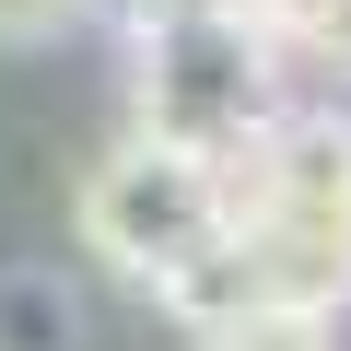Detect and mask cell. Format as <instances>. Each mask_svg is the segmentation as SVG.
<instances>
[{"instance_id": "cell-4", "label": "cell", "mask_w": 351, "mask_h": 351, "mask_svg": "<svg viewBox=\"0 0 351 351\" xmlns=\"http://www.w3.org/2000/svg\"><path fill=\"white\" fill-rule=\"evenodd\" d=\"M71 339H82L71 281H47V269H12V281H0V351H71Z\"/></svg>"}, {"instance_id": "cell-7", "label": "cell", "mask_w": 351, "mask_h": 351, "mask_svg": "<svg viewBox=\"0 0 351 351\" xmlns=\"http://www.w3.org/2000/svg\"><path fill=\"white\" fill-rule=\"evenodd\" d=\"M82 12V0H0V47H36V36H59Z\"/></svg>"}, {"instance_id": "cell-1", "label": "cell", "mask_w": 351, "mask_h": 351, "mask_svg": "<svg viewBox=\"0 0 351 351\" xmlns=\"http://www.w3.org/2000/svg\"><path fill=\"white\" fill-rule=\"evenodd\" d=\"M234 258L258 316H328L351 293V117L281 106L234 164Z\"/></svg>"}, {"instance_id": "cell-3", "label": "cell", "mask_w": 351, "mask_h": 351, "mask_svg": "<svg viewBox=\"0 0 351 351\" xmlns=\"http://www.w3.org/2000/svg\"><path fill=\"white\" fill-rule=\"evenodd\" d=\"M234 234V164L188 152V141H152L129 129L94 176H82V246L106 269H129L141 293H164L176 269H199Z\"/></svg>"}, {"instance_id": "cell-2", "label": "cell", "mask_w": 351, "mask_h": 351, "mask_svg": "<svg viewBox=\"0 0 351 351\" xmlns=\"http://www.w3.org/2000/svg\"><path fill=\"white\" fill-rule=\"evenodd\" d=\"M281 47L246 24V0H141L129 24V94L152 141H188L211 164H246L281 117Z\"/></svg>"}, {"instance_id": "cell-6", "label": "cell", "mask_w": 351, "mask_h": 351, "mask_svg": "<svg viewBox=\"0 0 351 351\" xmlns=\"http://www.w3.org/2000/svg\"><path fill=\"white\" fill-rule=\"evenodd\" d=\"M199 351H339V339H328V316H234Z\"/></svg>"}, {"instance_id": "cell-5", "label": "cell", "mask_w": 351, "mask_h": 351, "mask_svg": "<svg viewBox=\"0 0 351 351\" xmlns=\"http://www.w3.org/2000/svg\"><path fill=\"white\" fill-rule=\"evenodd\" d=\"M246 24L304 59H351V0H246Z\"/></svg>"}]
</instances>
